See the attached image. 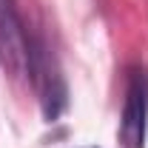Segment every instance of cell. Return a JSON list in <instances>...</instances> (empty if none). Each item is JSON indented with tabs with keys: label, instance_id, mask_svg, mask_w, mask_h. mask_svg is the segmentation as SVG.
<instances>
[{
	"label": "cell",
	"instance_id": "cell-1",
	"mask_svg": "<svg viewBox=\"0 0 148 148\" xmlns=\"http://www.w3.org/2000/svg\"><path fill=\"white\" fill-rule=\"evenodd\" d=\"M120 148H145L148 140V66H131L117 128Z\"/></svg>",
	"mask_w": 148,
	"mask_h": 148
},
{
	"label": "cell",
	"instance_id": "cell-2",
	"mask_svg": "<svg viewBox=\"0 0 148 148\" xmlns=\"http://www.w3.org/2000/svg\"><path fill=\"white\" fill-rule=\"evenodd\" d=\"M29 80L34 83L37 94H40V108L43 117L51 123L57 120L66 106H69V88H66V80L60 77L54 60L49 54L46 43L43 40H32V54H29Z\"/></svg>",
	"mask_w": 148,
	"mask_h": 148
},
{
	"label": "cell",
	"instance_id": "cell-3",
	"mask_svg": "<svg viewBox=\"0 0 148 148\" xmlns=\"http://www.w3.org/2000/svg\"><path fill=\"white\" fill-rule=\"evenodd\" d=\"M32 37L14 0H0V60L17 77H29Z\"/></svg>",
	"mask_w": 148,
	"mask_h": 148
}]
</instances>
